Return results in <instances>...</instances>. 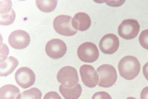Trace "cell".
Segmentation results:
<instances>
[{"label": "cell", "mask_w": 148, "mask_h": 99, "mask_svg": "<svg viewBox=\"0 0 148 99\" xmlns=\"http://www.w3.org/2000/svg\"><path fill=\"white\" fill-rule=\"evenodd\" d=\"M118 68L121 77L127 80H131L138 75L140 70V65L136 58L128 56L120 60Z\"/></svg>", "instance_id": "6da1fadb"}, {"label": "cell", "mask_w": 148, "mask_h": 99, "mask_svg": "<svg viewBox=\"0 0 148 99\" xmlns=\"http://www.w3.org/2000/svg\"><path fill=\"white\" fill-rule=\"evenodd\" d=\"M100 77V82L98 85L101 87L108 88L112 86L116 82L117 75L115 68L112 65L105 64L97 69Z\"/></svg>", "instance_id": "7a4b0ae2"}, {"label": "cell", "mask_w": 148, "mask_h": 99, "mask_svg": "<svg viewBox=\"0 0 148 99\" xmlns=\"http://www.w3.org/2000/svg\"><path fill=\"white\" fill-rule=\"evenodd\" d=\"M57 78L59 82L68 88L74 87L79 82L77 70L69 66L61 68L58 73Z\"/></svg>", "instance_id": "3957f363"}, {"label": "cell", "mask_w": 148, "mask_h": 99, "mask_svg": "<svg viewBox=\"0 0 148 99\" xmlns=\"http://www.w3.org/2000/svg\"><path fill=\"white\" fill-rule=\"evenodd\" d=\"M71 17L67 15H60L54 19L53 28L59 34L66 36H71L75 35L77 31L73 28L72 25Z\"/></svg>", "instance_id": "277c9868"}, {"label": "cell", "mask_w": 148, "mask_h": 99, "mask_svg": "<svg viewBox=\"0 0 148 99\" xmlns=\"http://www.w3.org/2000/svg\"><path fill=\"white\" fill-rule=\"evenodd\" d=\"M140 29V26L137 20L127 19L123 21L119 25L118 33L122 38L130 40L136 37Z\"/></svg>", "instance_id": "5b68a950"}, {"label": "cell", "mask_w": 148, "mask_h": 99, "mask_svg": "<svg viewBox=\"0 0 148 99\" xmlns=\"http://www.w3.org/2000/svg\"><path fill=\"white\" fill-rule=\"evenodd\" d=\"M79 59L84 62L91 63L96 61L99 53L97 46L90 42L84 43L79 47L77 52Z\"/></svg>", "instance_id": "8992f818"}, {"label": "cell", "mask_w": 148, "mask_h": 99, "mask_svg": "<svg viewBox=\"0 0 148 99\" xmlns=\"http://www.w3.org/2000/svg\"><path fill=\"white\" fill-rule=\"evenodd\" d=\"M46 54L53 59H58L62 57L66 53L67 47L62 40L54 39L49 41L45 47Z\"/></svg>", "instance_id": "52a82bcc"}, {"label": "cell", "mask_w": 148, "mask_h": 99, "mask_svg": "<svg viewBox=\"0 0 148 99\" xmlns=\"http://www.w3.org/2000/svg\"><path fill=\"white\" fill-rule=\"evenodd\" d=\"M17 84L23 89L28 88L34 84L36 77L34 72L27 67L19 68L15 74Z\"/></svg>", "instance_id": "ba28073f"}, {"label": "cell", "mask_w": 148, "mask_h": 99, "mask_svg": "<svg viewBox=\"0 0 148 99\" xmlns=\"http://www.w3.org/2000/svg\"><path fill=\"white\" fill-rule=\"evenodd\" d=\"M9 44L17 50H22L27 47L30 42V36L25 31L18 30L12 32L8 37Z\"/></svg>", "instance_id": "9c48e42d"}, {"label": "cell", "mask_w": 148, "mask_h": 99, "mask_svg": "<svg viewBox=\"0 0 148 99\" xmlns=\"http://www.w3.org/2000/svg\"><path fill=\"white\" fill-rule=\"evenodd\" d=\"M79 72L82 81L86 86L90 88L96 86L99 81V78L93 67L83 65L80 67Z\"/></svg>", "instance_id": "30bf717a"}, {"label": "cell", "mask_w": 148, "mask_h": 99, "mask_svg": "<svg viewBox=\"0 0 148 99\" xmlns=\"http://www.w3.org/2000/svg\"><path fill=\"white\" fill-rule=\"evenodd\" d=\"M119 41L118 37L113 34L104 35L99 43L101 52L106 54H112L116 52L119 47Z\"/></svg>", "instance_id": "8fae6325"}, {"label": "cell", "mask_w": 148, "mask_h": 99, "mask_svg": "<svg viewBox=\"0 0 148 99\" xmlns=\"http://www.w3.org/2000/svg\"><path fill=\"white\" fill-rule=\"evenodd\" d=\"M0 11L1 25L8 26L13 23L15 19L16 14L12 8V2L11 1H1Z\"/></svg>", "instance_id": "7c38bea8"}, {"label": "cell", "mask_w": 148, "mask_h": 99, "mask_svg": "<svg viewBox=\"0 0 148 99\" xmlns=\"http://www.w3.org/2000/svg\"><path fill=\"white\" fill-rule=\"evenodd\" d=\"M91 23L89 16L83 12H79L74 16L72 20L73 28L77 30L84 31L90 28Z\"/></svg>", "instance_id": "4fadbf2b"}, {"label": "cell", "mask_w": 148, "mask_h": 99, "mask_svg": "<svg viewBox=\"0 0 148 99\" xmlns=\"http://www.w3.org/2000/svg\"><path fill=\"white\" fill-rule=\"evenodd\" d=\"M19 64L18 60L12 56L1 63V76L5 77L13 72Z\"/></svg>", "instance_id": "5bb4252c"}, {"label": "cell", "mask_w": 148, "mask_h": 99, "mask_svg": "<svg viewBox=\"0 0 148 99\" xmlns=\"http://www.w3.org/2000/svg\"><path fill=\"white\" fill-rule=\"evenodd\" d=\"M59 90L65 99H78L82 92V87L79 83L71 88H66L61 84L59 86Z\"/></svg>", "instance_id": "9a60e30c"}, {"label": "cell", "mask_w": 148, "mask_h": 99, "mask_svg": "<svg viewBox=\"0 0 148 99\" xmlns=\"http://www.w3.org/2000/svg\"><path fill=\"white\" fill-rule=\"evenodd\" d=\"M20 94L17 86L11 84L5 85L0 89V99H16Z\"/></svg>", "instance_id": "2e32d148"}, {"label": "cell", "mask_w": 148, "mask_h": 99, "mask_svg": "<svg viewBox=\"0 0 148 99\" xmlns=\"http://www.w3.org/2000/svg\"><path fill=\"white\" fill-rule=\"evenodd\" d=\"M36 3L37 7L45 13H50L56 8L58 1L56 0H36Z\"/></svg>", "instance_id": "e0dca14e"}, {"label": "cell", "mask_w": 148, "mask_h": 99, "mask_svg": "<svg viewBox=\"0 0 148 99\" xmlns=\"http://www.w3.org/2000/svg\"><path fill=\"white\" fill-rule=\"evenodd\" d=\"M42 96L39 89L33 88L20 93L16 99H41Z\"/></svg>", "instance_id": "ac0fdd59"}, {"label": "cell", "mask_w": 148, "mask_h": 99, "mask_svg": "<svg viewBox=\"0 0 148 99\" xmlns=\"http://www.w3.org/2000/svg\"><path fill=\"white\" fill-rule=\"evenodd\" d=\"M139 43L144 48L148 50V30L143 31L139 38Z\"/></svg>", "instance_id": "d6986e66"}, {"label": "cell", "mask_w": 148, "mask_h": 99, "mask_svg": "<svg viewBox=\"0 0 148 99\" xmlns=\"http://www.w3.org/2000/svg\"><path fill=\"white\" fill-rule=\"evenodd\" d=\"M92 99H112L110 95L105 91H100L95 93Z\"/></svg>", "instance_id": "ffe728a7"}, {"label": "cell", "mask_w": 148, "mask_h": 99, "mask_svg": "<svg viewBox=\"0 0 148 99\" xmlns=\"http://www.w3.org/2000/svg\"><path fill=\"white\" fill-rule=\"evenodd\" d=\"M43 99H62L59 94L55 91H51L47 93Z\"/></svg>", "instance_id": "44dd1931"}, {"label": "cell", "mask_w": 148, "mask_h": 99, "mask_svg": "<svg viewBox=\"0 0 148 99\" xmlns=\"http://www.w3.org/2000/svg\"><path fill=\"white\" fill-rule=\"evenodd\" d=\"M141 99H148V86L144 88L141 92Z\"/></svg>", "instance_id": "7402d4cb"}, {"label": "cell", "mask_w": 148, "mask_h": 99, "mask_svg": "<svg viewBox=\"0 0 148 99\" xmlns=\"http://www.w3.org/2000/svg\"><path fill=\"white\" fill-rule=\"evenodd\" d=\"M143 72L145 78L148 80V62L146 63L143 66Z\"/></svg>", "instance_id": "603a6c76"}, {"label": "cell", "mask_w": 148, "mask_h": 99, "mask_svg": "<svg viewBox=\"0 0 148 99\" xmlns=\"http://www.w3.org/2000/svg\"><path fill=\"white\" fill-rule=\"evenodd\" d=\"M126 99H137L135 98L131 97H130L127 98Z\"/></svg>", "instance_id": "cb8c5ba5"}]
</instances>
